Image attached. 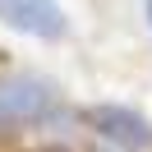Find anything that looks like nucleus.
Listing matches in <instances>:
<instances>
[{"label": "nucleus", "instance_id": "nucleus-1", "mask_svg": "<svg viewBox=\"0 0 152 152\" xmlns=\"http://www.w3.org/2000/svg\"><path fill=\"white\" fill-rule=\"evenodd\" d=\"M60 111V88L42 74H0V138L23 134Z\"/></svg>", "mask_w": 152, "mask_h": 152}, {"label": "nucleus", "instance_id": "nucleus-2", "mask_svg": "<svg viewBox=\"0 0 152 152\" xmlns=\"http://www.w3.org/2000/svg\"><path fill=\"white\" fill-rule=\"evenodd\" d=\"M83 124L97 129L106 143H115V148H129V152L152 148V124L143 120L134 106H111V102H106V106H88Z\"/></svg>", "mask_w": 152, "mask_h": 152}, {"label": "nucleus", "instance_id": "nucleus-3", "mask_svg": "<svg viewBox=\"0 0 152 152\" xmlns=\"http://www.w3.org/2000/svg\"><path fill=\"white\" fill-rule=\"evenodd\" d=\"M0 23L23 32V37H42V42L65 37L69 28L60 0H0Z\"/></svg>", "mask_w": 152, "mask_h": 152}, {"label": "nucleus", "instance_id": "nucleus-4", "mask_svg": "<svg viewBox=\"0 0 152 152\" xmlns=\"http://www.w3.org/2000/svg\"><path fill=\"white\" fill-rule=\"evenodd\" d=\"M143 5H148V23H152V0H143Z\"/></svg>", "mask_w": 152, "mask_h": 152}]
</instances>
